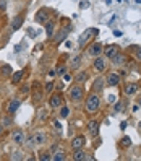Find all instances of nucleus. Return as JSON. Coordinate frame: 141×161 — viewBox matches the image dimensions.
<instances>
[{
    "label": "nucleus",
    "instance_id": "obj_28",
    "mask_svg": "<svg viewBox=\"0 0 141 161\" xmlns=\"http://www.w3.org/2000/svg\"><path fill=\"white\" fill-rule=\"evenodd\" d=\"M54 88H55V85H54V83H47V85H46V88H44V91H46V93H50V91H54Z\"/></svg>",
    "mask_w": 141,
    "mask_h": 161
},
{
    "label": "nucleus",
    "instance_id": "obj_20",
    "mask_svg": "<svg viewBox=\"0 0 141 161\" xmlns=\"http://www.w3.org/2000/svg\"><path fill=\"white\" fill-rule=\"evenodd\" d=\"M21 76H23V70L16 72V73H13V75H11V83H13V85H16V83H20Z\"/></svg>",
    "mask_w": 141,
    "mask_h": 161
},
{
    "label": "nucleus",
    "instance_id": "obj_3",
    "mask_svg": "<svg viewBox=\"0 0 141 161\" xmlns=\"http://www.w3.org/2000/svg\"><path fill=\"white\" fill-rule=\"evenodd\" d=\"M63 96L62 94H52L50 96V99H49V106H50V109H57V107L60 106H63Z\"/></svg>",
    "mask_w": 141,
    "mask_h": 161
},
{
    "label": "nucleus",
    "instance_id": "obj_22",
    "mask_svg": "<svg viewBox=\"0 0 141 161\" xmlns=\"http://www.w3.org/2000/svg\"><path fill=\"white\" fill-rule=\"evenodd\" d=\"M81 63V57H73L70 60V68H78Z\"/></svg>",
    "mask_w": 141,
    "mask_h": 161
},
{
    "label": "nucleus",
    "instance_id": "obj_6",
    "mask_svg": "<svg viewBox=\"0 0 141 161\" xmlns=\"http://www.w3.org/2000/svg\"><path fill=\"white\" fill-rule=\"evenodd\" d=\"M47 17H49V10H47V8H41L38 13H36V21H38V23H46Z\"/></svg>",
    "mask_w": 141,
    "mask_h": 161
},
{
    "label": "nucleus",
    "instance_id": "obj_5",
    "mask_svg": "<svg viewBox=\"0 0 141 161\" xmlns=\"http://www.w3.org/2000/svg\"><path fill=\"white\" fill-rule=\"evenodd\" d=\"M102 44L100 42H94V44H91L89 47H88V54L91 55V57H99L100 54H102Z\"/></svg>",
    "mask_w": 141,
    "mask_h": 161
},
{
    "label": "nucleus",
    "instance_id": "obj_33",
    "mask_svg": "<svg viewBox=\"0 0 141 161\" xmlns=\"http://www.w3.org/2000/svg\"><path fill=\"white\" fill-rule=\"evenodd\" d=\"M49 76H50V78H52V76H55V70H50L49 72Z\"/></svg>",
    "mask_w": 141,
    "mask_h": 161
},
{
    "label": "nucleus",
    "instance_id": "obj_2",
    "mask_svg": "<svg viewBox=\"0 0 141 161\" xmlns=\"http://www.w3.org/2000/svg\"><path fill=\"white\" fill-rule=\"evenodd\" d=\"M83 96H84V90H83V86L75 85V86L70 90V98H71V101L78 103V101H81V99H83Z\"/></svg>",
    "mask_w": 141,
    "mask_h": 161
},
{
    "label": "nucleus",
    "instance_id": "obj_24",
    "mask_svg": "<svg viewBox=\"0 0 141 161\" xmlns=\"http://www.w3.org/2000/svg\"><path fill=\"white\" fill-rule=\"evenodd\" d=\"M68 114H70V109H68V106H62V109H60L58 116H60L62 119H67V117H68Z\"/></svg>",
    "mask_w": 141,
    "mask_h": 161
},
{
    "label": "nucleus",
    "instance_id": "obj_12",
    "mask_svg": "<svg viewBox=\"0 0 141 161\" xmlns=\"http://www.w3.org/2000/svg\"><path fill=\"white\" fill-rule=\"evenodd\" d=\"M104 85H106V82H104L102 78H96L94 85H92V91H94V93H100V91H102V88H104Z\"/></svg>",
    "mask_w": 141,
    "mask_h": 161
},
{
    "label": "nucleus",
    "instance_id": "obj_26",
    "mask_svg": "<svg viewBox=\"0 0 141 161\" xmlns=\"http://www.w3.org/2000/svg\"><path fill=\"white\" fill-rule=\"evenodd\" d=\"M120 145H122V147H130V145H131V138H130V137H123V138L120 140Z\"/></svg>",
    "mask_w": 141,
    "mask_h": 161
},
{
    "label": "nucleus",
    "instance_id": "obj_30",
    "mask_svg": "<svg viewBox=\"0 0 141 161\" xmlns=\"http://www.w3.org/2000/svg\"><path fill=\"white\" fill-rule=\"evenodd\" d=\"M20 91H21V93H23V94H28V93H29V86H28V85H25V86H21V90H20Z\"/></svg>",
    "mask_w": 141,
    "mask_h": 161
},
{
    "label": "nucleus",
    "instance_id": "obj_9",
    "mask_svg": "<svg viewBox=\"0 0 141 161\" xmlns=\"http://www.w3.org/2000/svg\"><path fill=\"white\" fill-rule=\"evenodd\" d=\"M120 83V75L118 73H110L107 76V85L109 86H117Z\"/></svg>",
    "mask_w": 141,
    "mask_h": 161
},
{
    "label": "nucleus",
    "instance_id": "obj_7",
    "mask_svg": "<svg viewBox=\"0 0 141 161\" xmlns=\"http://www.w3.org/2000/svg\"><path fill=\"white\" fill-rule=\"evenodd\" d=\"M88 128H89L91 137H98L99 135V122H98V120H89Z\"/></svg>",
    "mask_w": 141,
    "mask_h": 161
},
{
    "label": "nucleus",
    "instance_id": "obj_29",
    "mask_svg": "<svg viewBox=\"0 0 141 161\" xmlns=\"http://www.w3.org/2000/svg\"><path fill=\"white\" fill-rule=\"evenodd\" d=\"M25 156H23V153H20V151H15L13 155H11V159H23Z\"/></svg>",
    "mask_w": 141,
    "mask_h": 161
},
{
    "label": "nucleus",
    "instance_id": "obj_13",
    "mask_svg": "<svg viewBox=\"0 0 141 161\" xmlns=\"http://www.w3.org/2000/svg\"><path fill=\"white\" fill-rule=\"evenodd\" d=\"M136 91H138V85H136V83H128V85L125 86L123 93L128 94V96H131V94H135Z\"/></svg>",
    "mask_w": 141,
    "mask_h": 161
},
{
    "label": "nucleus",
    "instance_id": "obj_23",
    "mask_svg": "<svg viewBox=\"0 0 141 161\" xmlns=\"http://www.w3.org/2000/svg\"><path fill=\"white\" fill-rule=\"evenodd\" d=\"M67 156H65V151H57V153H54V156H52V159L54 161H62V159H65Z\"/></svg>",
    "mask_w": 141,
    "mask_h": 161
},
{
    "label": "nucleus",
    "instance_id": "obj_25",
    "mask_svg": "<svg viewBox=\"0 0 141 161\" xmlns=\"http://www.w3.org/2000/svg\"><path fill=\"white\" fill-rule=\"evenodd\" d=\"M46 31H47V36L52 38V34H54V23H52V21L46 25Z\"/></svg>",
    "mask_w": 141,
    "mask_h": 161
},
{
    "label": "nucleus",
    "instance_id": "obj_32",
    "mask_svg": "<svg viewBox=\"0 0 141 161\" xmlns=\"http://www.w3.org/2000/svg\"><path fill=\"white\" fill-rule=\"evenodd\" d=\"M86 7H89V3H88V2H81V3H80V8H86Z\"/></svg>",
    "mask_w": 141,
    "mask_h": 161
},
{
    "label": "nucleus",
    "instance_id": "obj_14",
    "mask_svg": "<svg viewBox=\"0 0 141 161\" xmlns=\"http://www.w3.org/2000/svg\"><path fill=\"white\" fill-rule=\"evenodd\" d=\"M20 104H21V103H20L18 99H11V101L8 103V106H7V111H8V114H13V112L20 107Z\"/></svg>",
    "mask_w": 141,
    "mask_h": 161
},
{
    "label": "nucleus",
    "instance_id": "obj_21",
    "mask_svg": "<svg viewBox=\"0 0 141 161\" xmlns=\"http://www.w3.org/2000/svg\"><path fill=\"white\" fill-rule=\"evenodd\" d=\"M75 80H76V83H84L88 80V72H81V73H78Z\"/></svg>",
    "mask_w": 141,
    "mask_h": 161
},
{
    "label": "nucleus",
    "instance_id": "obj_11",
    "mask_svg": "<svg viewBox=\"0 0 141 161\" xmlns=\"http://www.w3.org/2000/svg\"><path fill=\"white\" fill-rule=\"evenodd\" d=\"M0 78H11V67L10 65L0 67Z\"/></svg>",
    "mask_w": 141,
    "mask_h": 161
},
{
    "label": "nucleus",
    "instance_id": "obj_34",
    "mask_svg": "<svg viewBox=\"0 0 141 161\" xmlns=\"http://www.w3.org/2000/svg\"><path fill=\"white\" fill-rule=\"evenodd\" d=\"M136 55H138V59H141V47H140L138 51H136Z\"/></svg>",
    "mask_w": 141,
    "mask_h": 161
},
{
    "label": "nucleus",
    "instance_id": "obj_10",
    "mask_svg": "<svg viewBox=\"0 0 141 161\" xmlns=\"http://www.w3.org/2000/svg\"><path fill=\"white\" fill-rule=\"evenodd\" d=\"M118 51H120V49H118V46H107L104 52H106V55H107L109 59H114L115 55L118 54Z\"/></svg>",
    "mask_w": 141,
    "mask_h": 161
},
{
    "label": "nucleus",
    "instance_id": "obj_17",
    "mask_svg": "<svg viewBox=\"0 0 141 161\" xmlns=\"http://www.w3.org/2000/svg\"><path fill=\"white\" fill-rule=\"evenodd\" d=\"M125 60H127V57H125V55H122V54L118 52V54H117L115 57L112 59V62H114V65H123Z\"/></svg>",
    "mask_w": 141,
    "mask_h": 161
},
{
    "label": "nucleus",
    "instance_id": "obj_31",
    "mask_svg": "<svg viewBox=\"0 0 141 161\" xmlns=\"http://www.w3.org/2000/svg\"><path fill=\"white\" fill-rule=\"evenodd\" d=\"M65 72H67V68H65V67H60V68H58V75H60V76L65 73Z\"/></svg>",
    "mask_w": 141,
    "mask_h": 161
},
{
    "label": "nucleus",
    "instance_id": "obj_19",
    "mask_svg": "<svg viewBox=\"0 0 141 161\" xmlns=\"http://www.w3.org/2000/svg\"><path fill=\"white\" fill-rule=\"evenodd\" d=\"M34 142H36V145H41V143H44L46 142V135L42 134V132H38V134H34Z\"/></svg>",
    "mask_w": 141,
    "mask_h": 161
},
{
    "label": "nucleus",
    "instance_id": "obj_15",
    "mask_svg": "<svg viewBox=\"0 0 141 161\" xmlns=\"http://www.w3.org/2000/svg\"><path fill=\"white\" fill-rule=\"evenodd\" d=\"M84 145V137H75L73 140H71V147H73V150H78V148H81Z\"/></svg>",
    "mask_w": 141,
    "mask_h": 161
},
{
    "label": "nucleus",
    "instance_id": "obj_35",
    "mask_svg": "<svg viewBox=\"0 0 141 161\" xmlns=\"http://www.w3.org/2000/svg\"><path fill=\"white\" fill-rule=\"evenodd\" d=\"M2 134H3V125L0 124V135H2Z\"/></svg>",
    "mask_w": 141,
    "mask_h": 161
},
{
    "label": "nucleus",
    "instance_id": "obj_8",
    "mask_svg": "<svg viewBox=\"0 0 141 161\" xmlns=\"http://www.w3.org/2000/svg\"><path fill=\"white\" fill-rule=\"evenodd\" d=\"M106 67H107L106 59L96 57V60H94V68H96V70H98V72H104V70H106Z\"/></svg>",
    "mask_w": 141,
    "mask_h": 161
},
{
    "label": "nucleus",
    "instance_id": "obj_16",
    "mask_svg": "<svg viewBox=\"0 0 141 161\" xmlns=\"http://www.w3.org/2000/svg\"><path fill=\"white\" fill-rule=\"evenodd\" d=\"M21 25H23V18H21V17H15L13 21H11V31L20 29V28H21Z\"/></svg>",
    "mask_w": 141,
    "mask_h": 161
},
{
    "label": "nucleus",
    "instance_id": "obj_27",
    "mask_svg": "<svg viewBox=\"0 0 141 161\" xmlns=\"http://www.w3.org/2000/svg\"><path fill=\"white\" fill-rule=\"evenodd\" d=\"M41 159L42 161H49V159H52V155H50L49 151H44L42 155H41Z\"/></svg>",
    "mask_w": 141,
    "mask_h": 161
},
{
    "label": "nucleus",
    "instance_id": "obj_18",
    "mask_svg": "<svg viewBox=\"0 0 141 161\" xmlns=\"http://www.w3.org/2000/svg\"><path fill=\"white\" fill-rule=\"evenodd\" d=\"M73 159H78V161H81V159H88V156H86V153H84L83 150H75V155H73Z\"/></svg>",
    "mask_w": 141,
    "mask_h": 161
},
{
    "label": "nucleus",
    "instance_id": "obj_4",
    "mask_svg": "<svg viewBox=\"0 0 141 161\" xmlns=\"http://www.w3.org/2000/svg\"><path fill=\"white\" fill-rule=\"evenodd\" d=\"M11 142L16 143V145L25 143V132H23L21 128H15V130L11 132Z\"/></svg>",
    "mask_w": 141,
    "mask_h": 161
},
{
    "label": "nucleus",
    "instance_id": "obj_1",
    "mask_svg": "<svg viewBox=\"0 0 141 161\" xmlns=\"http://www.w3.org/2000/svg\"><path fill=\"white\" fill-rule=\"evenodd\" d=\"M99 107H100V99H99V96L98 93H92L89 94L86 98V103H84V109H86V112H98L99 111Z\"/></svg>",
    "mask_w": 141,
    "mask_h": 161
}]
</instances>
